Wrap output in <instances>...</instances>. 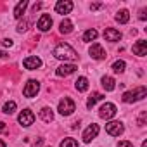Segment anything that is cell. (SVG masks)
Masks as SVG:
<instances>
[{
	"label": "cell",
	"instance_id": "1",
	"mask_svg": "<svg viewBox=\"0 0 147 147\" xmlns=\"http://www.w3.org/2000/svg\"><path fill=\"white\" fill-rule=\"evenodd\" d=\"M52 54H54V57L59 59V61H75V59L78 57L76 50L73 49V47H69V45H66V43H59V45L54 49Z\"/></svg>",
	"mask_w": 147,
	"mask_h": 147
},
{
	"label": "cell",
	"instance_id": "2",
	"mask_svg": "<svg viewBox=\"0 0 147 147\" xmlns=\"http://www.w3.org/2000/svg\"><path fill=\"white\" fill-rule=\"evenodd\" d=\"M145 95H147V88H145V87H137V88H133V90H130V92H125L121 99H123V102L131 104V102L142 100Z\"/></svg>",
	"mask_w": 147,
	"mask_h": 147
},
{
	"label": "cell",
	"instance_id": "3",
	"mask_svg": "<svg viewBox=\"0 0 147 147\" xmlns=\"http://www.w3.org/2000/svg\"><path fill=\"white\" fill-rule=\"evenodd\" d=\"M75 109H76L75 100H71V99H67V97H64V99L59 102V107H57V111H59L62 116H69V114H73V113H75Z\"/></svg>",
	"mask_w": 147,
	"mask_h": 147
},
{
	"label": "cell",
	"instance_id": "4",
	"mask_svg": "<svg viewBox=\"0 0 147 147\" xmlns=\"http://www.w3.org/2000/svg\"><path fill=\"white\" fill-rule=\"evenodd\" d=\"M18 121H19L24 128L31 126L33 121H35V114H33V111H31V109H23V111L19 113V116H18Z\"/></svg>",
	"mask_w": 147,
	"mask_h": 147
},
{
	"label": "cell",
	"instance_id": "5",
	"mask_svg": "<svg viewBox=\"0 0 147 147\" xmlns=\"http://www.w3.org/2000/svg\"><path fill=\"white\" fill-rule=\"evenodd\" d=\"M106 131H107L109 135H113V137H119V135L125 131V125H123L121 121H109V123L106 125Z\"/></svg>",
	"mask_w": 147,
	"mask_h": 147
},
{
	"label": "cell",
	"instance_id": "6",
	"mask_svg": "<svg viewBox=\"0 0 147 147\" xmlns=\"http://www.w3.org/2000/svg\"><path fill=\"white\" fill-rule=\"evenodd\" d=\"M114 114H116V106H114V104H111V102L102 104V106H100V109H99V116H100L102 119H111Z\"/></svg>",
	"mask_w": 147,
	"mask_h": 147
},
{
	"label": "cell",
	"instance_id": "7",
	"mask_svg": "<svg viewBox=\"0 0 147 147\" xmlns=\"http://www.w3.org/2000/svg\"><path fill=\"white\" fill-rule=\"evenodd\" d=\"M38 90H40V83H38L36 80H30V82L26 83V87H24L23 94H24V97H28V99H33V97L38 94Z\"/></svg>",
	"mask_w": 147,
	"mask_h": 147
},
{
	"label": "cell",
	"instance_id": "8",
	"mask_svg": "<svg viewBox=\"0 0 147 147\" xmlns=\"http://www.w3.org/2000/svg\"><path fill=\"white\" fill-rule=\"evenodd\" d=\"M88 54H90L94 59H97V61H100V59H106V57H107V54H106V50L102 49V45H100V43H92V47H90Z\"/></svg>",
	"mask_w": 147,
	"mask_h": 147
},
{
	"label": "cell",
	"instance_id": "9",
	"mask_svg": "<svg viewBox=\"0 0 147 147\" xmlns=\"http://www.w3.org/2000/svg\"><path fill=\"white\" fill-rule=\"evenodd\" d=\"M23 66H24L26 69H30V71L38 69V67L42 66V59L36 57V55H30V57H26V59L23 61Z\"/></svg>",
	"mask_w": 147,
	"mask_h": 147
},
{
	"label": "cell",
	"instance_id": "10",
	"mask_svg": "<svg viewBox=\"0 0 147 147\" xmlns=\"http://www.w3.org/2000/svg\"><path fill=\"white\" fill-rule=\"evenodd\" d=\"M97 133H99V125H95V123H92L85 131H83V142L85 144H88V142H92L95 137H97Z\"/></svg>",
	"mask_w": 147,
	"mask_h": 147
},
{
	"label": "cell",
	"instance_id": "11",
	"mask_svg": "<svg viewBox=\"0 0 147 147\" xmlns=\"http://www.w3.org/2000/svg\"><path fill=\"white\" fill-rule=\"evenodd\" d=\"M73 11V2L69 0H59L55 4V12L57 14H69Z\"/></svg>",
	"mask_w": 147,
	"mask_h": 147
},
{
	"label": "cell",
	"instance_id": "12",
	"mask_svg": "<svg viewBox=\"0 0 147 147\" xmlns=\"http://www.w3.org/2000/svg\"><path fill=\"white\" fill-rule=\"evenodd\" d=\"M36 28L40 31H49L52 28V18L49 14H42L40 19H38V23H36Z\"/></svg>",
	"mask_w": 147,
	"mask_h": 147
},
{
	"label": "cell",
	"instance_id": "13",
	"mask_svg": "<svg viewBox=\"0 0 147 147\" xmlns=\"http://www.w3.org/2000/svg\"><path fill=\"white\" fill-rule=\"evenodd\" d=\"M78 67L75 66V64H61L59 67H57V71H55V75L57 76H69V75H73Z\"/></svg>",
	"mask_w": 147,
	"mask_h": 147
},
{
	"label": "cell",
	"instance_id": "14",
	"mask_svg": "<svg viewBox=\"0 0 147 147\" xmlns=\"http://www.w3.org/2000/svg\"><path fill=\"white\" fill-rule=\"evenodd\" d=\"M133 54L138 57H144L147 54V42L145 40H138L137 43H133Z\"/></svg>",
	"mask_w": 147,
	"mask_h": 147
},
{
	"label": "cell",
	"instance_id": "15",
	"mask_svg": "<svg viewBox=\"0 0 147 147\" xmlns=\"http://www.w3.org/2000/svg\"><path fill=\"white\" fill-rule=\"evenodd\" d=\"M104 38H106L107 42H119V40H121V33H119L118 30H114V28H107V30L104 31Z\"/></svg>",
	"mask_w": 147,
	"mask_h": 147
},
{
	"label": "cell",
	"instance_id": "16",
	"mask_svg": "<svg viewBox=\"0 0 147 147\" xmlns=\"http://www.w3.org/2000/svg\"><path fill=\"white\" fill-rule=\"evenodd\" d=\"M100 83H102V87H104L107 92H111V90L116 88V82H114V78H111V76H102Z\"/></svg>",
	"mask_w": 147,
	"mask_h": 147
},
{
	"label": "cell",
	"instance_id": "17",
	"mask_svg": "<svg viewBox=\"0 0 147 147\" xmlns=\"http://www.w3.org/2000/svg\"><path fill=\"white\" fill-rule=\"evenodd\" d=\"M102 99H104V95H102L100 92H94V94L88 97V100H87V107H88V109H92V107H94L99 100H102Z\"/></svg>",
	"mask_w": 147,
	"mask_h": 147
},
{
	"label": "cell",
	"instance_id": "18",
	"mask_svg": "<svg viewBox=\"0 0 147 147\" xmlns=\"http://www.w3.org/2000/svg\"><path fill=\"white\" fill-rule=\"evenodd\" d=\"M59 31H61L62 35L71 33V31H73V23H71L69 19H62V21H61V24H59Z\"/></svg>",
	"mask_w": 147,
	"mask_h": 147
},
{
	"label": "cell",
	"instance_id": "19",
	"mask_svg": "<svg viewBox=\"0 0 147 147\" xmlns=\"http://www.w3.org/2000/svg\"><path fill=\"white\" fill-rule=\"evenodd\" d=\"M75 87H76L78 92H87V90H88V80H87L85 76H80V78L75 82Z\"/></svg>",
	"mask_w": 147,
	"mask_h": 147
},
{
	"label": "cell",
	"instance_id": "20",
	"mask_svg": "<svg viewBox=\"0 0 147 147\" xmlns=\"http://www.w3.org/2000/svg\"><path fill=\"white\" fill-rule=\"evenodd\" d=\"M40 118H42L45 123H50V121L54 119V111H52L50 107H42V111H40Z\"/></svg>",
	"mask_w": 147,
	"mask_h": 147
},
{
	"label": "cell",
	"instance_id": "21",
	"mask_svg": "<svg viewBox=\"0 0 147 147\" xmlns=\"http://www.w3.org/2000/svg\"><path fill=\"white\" fill-rule=\"evenodd\" d=\"M26 7H28V0L19 2V4L16 5V9H14V18H16V19H21V16H23V12L26 11Z\"/></svg>",
	"mask_w": 147,
	"mask_h": 147
},
{
	"label": "cell",
	"instance_id": "22",
	"mask_svg": "<svg viewBox=\"0 0 147 147\" xmlns=\"http://www.w3.org/2000/svg\"><path fill=\"white\" fill-rule=\"evenodd\" d=\"M116 21H118L119 24H126V23L130 21V12H128L126 9H121V11L116 14Z\"/></svg>",
	"mask_w": 147,
	"mask_h": 147
},
{
	"label": "cell",
	"instance_id": "23",
	"mask_svg": "<svg viewBox=\"0 0 147 147\" xmlns=\"http://www.w3.org/2000/svg\"><path fill=\"white\" fill-rule=\"evenodd\" d=\"M99 36V33H97V30H87L85 33H83V42H94L95 38Z\"/></svg>",
	"mask_w": 147,
	"mask_h": 147
},
{
	"label": "cell",
	"instance_id": "24",
	"mask_svg": "<svg viewBox=\"0 0 147 147\" xmlns=\"http://www.w3.org/2000/svg\"><path fill=\"white\" fill-rule=\"evenodd\" d=\"M2 111H4L5 114H12V113L16 111V102H14V100H9V102H5Z\"/></svg>",
	"mask_w": 147,
	"mask_h": 147
},
{
	"label": "cell",
	"instance_id": "25",
	"mask_svg": "<svg viewBox=\"0 0 147 147\" xmlns=\"http://www.w3.org/2000/svg\"><path fill=\"white\" fill-rule=\"evenodd\" d=\"M125 67H126V62H125V61H116V62L113 64V71H114V73H123Z\"/></svg>",
	"mask_w": 147,
	"mask_h": 147
},
{
	"label": "cell",
	"instance_id": "26",
	"mask_svg": "<svg viewBox=\"0 0 147 147\" xmlns=\"http://www.w3.org/2000/svg\"><path fill=\"white\" fill-rule=\"evenodd\" d=\"M59 147H78V142L75 138H64Z\"/></svg>",
	"mask_w": 147,
	"mask_h": 147
},
{
	"label": "cell",
	"instance_id": "27",
	"mask_svg": "<svg viewBox=\"0 0 147 147\" xmlns=\"http://www.w3.org/2000/svg\"><path fill=\"white\" fill-rule=\"evenodd\" d=\"M26 28H28V21H23V23H19V24H18V31H19V33L26 31Z\"/></svg>",
	"mask_w": 147,
	"mask_h": 147
},
{
	"label": "cell",
	"instance_id": "28",
	"mask_svg": "<svg viewBox=\"0 0 147 147\" xmlns=\"http://www.w3.org/2000/svg\"><path fill=\"white\" fill-rule=\"evenodd\" d=\"M118 147H133V144L128 142V140H121V142L118 144Z\"/></svg>",
	"mask_w": 147,
	"mask_h": 147
},
{
	"label": "cell",
	"instance_id": "29",
	"mask_svg": "<svg viewBox=\"0 0 147 147\" xmlns=\"http://www.w3.org/2000/svg\"><path fill=\"white\" fill-rule=\"evenodd\" d=\"M138 125H140V126H144V125H145V111L138 116Z\"/></svg>",
	"mask_w": 147,
	"mask_h": 147
},
{
	"label": "cell",
	"instance_id": "30",
	"mask_svg": "<svg viewBox=\"0 0 147 147\" xmlns=\"http://www.w3.org/2000/svg\"><path fill=\"white\" fill-rule=\"evenodd\" d=\"M2 45H4V47H11V45H12V40H11V38H4V40H2Z\"/></svg>",
	"mask_w": 147,
	"mask_h": 147
},
{
	"label": "cell",
	"instance_id": "31",
	"mask_svg": "<svg viewBox=\"0 0 147 147\" xmlns=\"http://www.w3.org/2000/svg\"><path fill=\"white\" fill-rule=\"evenodd\" d=\"M100 7H102V4H92V5H90L92 11H97V9H100Z\"/></svg>",
	"mask_w": 147,
	"mask_h": 147
},
{
	"label": "cell",
	"instance_id": "32",
	"mask_svg": "<svg viewBox=\"0 0 147 147\" xmlns=\"http://www.w3.org/2000/svg\"><path fill=\"white\" fill-rule=\"evenodd\" d=\"M138 18H140V19H142V21H144V19H145V9H142V11H140V16H138Z\"/></svg>",
	"mask_w": 147,
	"mask_h": 147
},
{
	"label": "cell",
	"instance_id": "33",
	"mask_svg": "<svg viewBox=\"0 0 147 147\" xmlns=\"http://www.w3.org/2000/svg\"><path fill=\"white\" fill-rule=\"evenodd\" d=\"M0 59H7V52H4V50H0Z\"/></svg>",
	"mask_w": 147,
	"mask_h": 147
},
{
	"label": "cell",
	"instance_id": "34",
	"mask_svg": "<svg viewBox=\"0 0 147 147\" xmlns=\"http://www.w3.org/2000/svg\"><path fill=\"white\" fill-rule=\"evenodd\" d=\"M40 7H42V4H35V5H33V11H35V12H36V11H38V9H40Z\"/></svg>",
	"mask_w": 147,
	"mask_h": 147
},
{
	"label": "cell",
	"instance_id": "35",
	"mask_svg": "<svg viewBox=\"0 0 147 147\" xmlns=\"http://www.w3.org/2000/svg\"><path fill=\"white\" fill-rule=\"evenodd\" d=\"M5 131V123H0V133Z\"/></svg>",
	"mask_w": 147,
	"mask_h": 147
},
{
	"label": "cell",
	"instance_id": "36",
	"mask_svg": "<svg viewBox=\"0 0 147 147\" xmlns=\"http://www.w3.org/2000/svg\"><path fill=\"white\" fill-rule=\"evenodd\" d=\"M0 147H5V142L4 140H0Z\"/></svg>",
	"mask_w": 147,
	"mask_h": 147
},
{
	"label": "cell",
	"instance_id": "37",
	"mask_svg": "<svg viewBox=\"0 0 147 147\" xmlns=\"http://www.w3.org/2000/svg\"><path fill=\"white\" fill-rule=\"evenodd\" d=\"M142 147H147V140H144V142H142Z\"/></svg>",
	"mask_w": 147,
	"mask_h": 147
}]
</instances>
